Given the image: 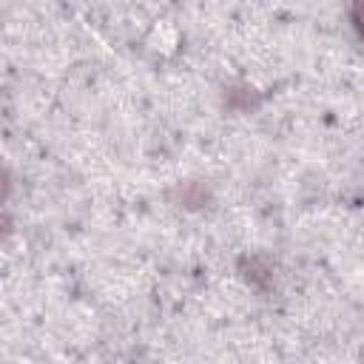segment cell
Returning a JSON list of instances; mask_svg holds the SVG:
<instances>
[{
    "instance_id": "obj_2",
    "label": "cell",
    "mask_w": 364,
    "mask_h": 364,
    "mask_svg": "<svg viewBox=\"0 0 364 364\" xmlns=\"http://www.w3.org/2000/svg\"><path fill=\"white\" fill-rule=\"evenodd\" d=\"M176 193H179V199H182L188 208H199V205L208 202V188L199 185V182H185Z\"/></svg>"
},
{
    "instance_id": "obj_1",
    "label": "cell",
    "mask_w": 364,
    "mask_h": 364,
    "mask_svg": "<svg viewBox=\"0 0 364 364\" xmlns=\"http://www.w3.org/2000/svg\"><path fill=\"white\" fill-rule=\"evenodd\" d=\"M242 270H245V276H247L253 284H259V287H267L270 279H273V264H270L264 256H247V259H242Z\"/></svg>"
},
{
    "instance_id": "obj_3",
    "label": "cell",
    "mask_w": 364,
    "mask_h": 364,
    "mask_svg": "<svg viewBox=\"0 0 364 364\" xmlns=\"http://www.w3.org/2000/svg\"><path fill=\"white\" fill-rule=\"evenodd\" d=\"M350 17H353V23H355L358 34L364 37V3H355V6L350 9Z\"/></svg>"
}]
</instances>
